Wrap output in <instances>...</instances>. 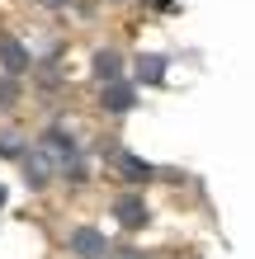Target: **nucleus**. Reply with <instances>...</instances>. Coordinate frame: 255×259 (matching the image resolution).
I'll use <instances>...</instances> for the list:
<instances>
[{"instance_id":"1","label":"nucleus","mask_w":255,"mask_h":259,"mask_svg":"<svg viewBox=\"0 0 255 259\" xmlns=\"http://www.w3.org/2000/svg\"><path fill=\"white\" fill-rule=\"evenodd\" d=\"M43 151L48 156H57V165H62L66 175H81V156H76V142H66L62 127H52L48 137H43Z\"/></svg>"},{"instance_id":"2","label":"nucleus","mask_w":255,"mask_h":259,"mask_svg":"<svg viewBox=\"0 0 255 259\" xmlns=\"http://www.w3.org/2000/svg\"><path fill=\"white\" fill-rule=\"evenodd\" d=\"M71 250H76L81 259H104L109 254V240H104L95 226H76V231H71Z\"/></svg>"},{"instance_id":"3","label":"nucleus","mask_w":255,"mask_h":259,"mask_svg":"<svg viewBox=\"0 0 255 259\" xmlns=\"http://www.w3.org/2000/svg\"><path fill=\"white\" fill-rule=\"evenodd\" d=\"M114 212H118V222H123L128 231H137V226H147V203H142L137 193H123V198L114 203Z\"/></svg>"},{"instance_id":"4","label":"nucleus","mask_w":255,"mask_h":259,"mask_svg":"<svg viewBox=\"0 0 255 259\" xmlns=\"http://www.w3.org/2000/svg\"><path fill=\"white\" fill-rule=\"evenodd\" d=\"M132 104H137V90H132L128 80H114V85H104V109H109V113H128Z\"/></svg>"},{"instance_id":"5","label":"nucleus","mask_w":255,"mask_h":259,"mask_svg":"<svg viewBox=\"0 0 255 259\" xmlns=\"http://www.w3.org/2000/svg\"><path fill=\"white\" fill-rule=\"evenodd\" d=\"M109 156L118 160V170H123V175L132 179V184H147V179H152V175H156V170H152V165H147V160H137V156H128V151H123V146H114V151H109Z\"/></svg>"},{"instance_id":"6","label":"nucleus","mask_w":255,"mask_h":259,"mask_svg":"<svg viewBox=\"0 0 255 259\" xmlns=\"http://www.w3.org/2000/svg\"><path fill=\"white\" fill-rule=\"evenodd\" d=\"M48 175H52V170H48V151L38 146L33 156L24 160V179H28V184H33V189H43V184H48Z\"/></svg>"},{"instance_id":"7","label":"nucleus","mask_w":255,"mask_h":259,"mask_svg":"<svg viewBox=\"0 0 255 259\" xmlns=\"http://www.w3.org/2000/svg\"><path fill=\"white\" fill-rule=\"evenodd\" d=\"M118 71H123V57H118V52H95V75H99L104 85L123 80V75H118Z\"/></svg>"},{"instance_id":"8","label":"nucleus","mask_w":255,"mask_h":259,"mask_svg":"<svg viewBox=\"0 0 255 259\" xmlns=\"http://www.w3.org/2000/svg\"><path fill=\"white\" fill-rule=\"evenodd\" d=\"M137 80H147V85H161L166 80V57H137Z\"/></svg>"},{"instance_id":"9","label":"nucleus","mask_w":255,"mask_h":259,"mask_svg":"<svg viewBox=\"0 0 255 259\" xmlns=\"http://www.w3.org/2000/svg\"><path fill=\"white\" fill-rule=\"evenodd\" d=\"M0 57H5V66H10V75H19L24 66H28V52L19 48L14 38H0Z\"/></svg>"},{"instance_id":"10","label":"nucleus","mask_w":255,"mask_h":259,"mask_svg":"<svg viewBox=\"0 0 255 259\" xmlns=\"http://www.w3.org/2000/svg\"><path fill=\"white\" fill-rule=\"evenodd\" d=\"M0 156H5V160H19V156H24V151H19V137L0 132Z\"/></svg>"},{"instance_id":"11","label":"nucleus","mask_w":255,"mask_h":259,"mask_svg":"<svg viewBox=\"0 0 255 259\" xmlns=\"http://www.w3.org/2000/svg\"><path fill=\"white\" fill-rule=\"evenodd\" d=\"M43 5H52V10H57V5H66V0H43Z\"/></svg>"},{"instance_id":"12","label":"nucleus","mask_w":255,"mask_h":259,"mask_svg":"<svg viewBox=\"0 0 255 259\" xmlns=\"http://www.w3.org/2000/svg\"><path fill=\"white\" fill-rule=\"evenodd\" d=\"M0 207H5V189H0Z\"/></svg>"}]
</instances>
